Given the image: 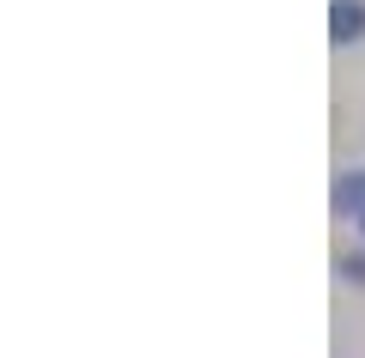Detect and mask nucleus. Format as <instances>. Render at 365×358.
<instances>
[{"instance_id": "obj_3", "label": "nucleus", "mask_w": 365, "mask_h": 358, "mask_svg": "<svg viewBox=\"0 0 365 358\" xmlns=\"http://www.w3.org/2000/svg\"><path fill=\"white\" fill-rule=\"evenodd\" d=\"M341 280H353V285H365V249H359V256H347V261H341Z\"/></svg>"}, {"instance_id": "obj_1", "label": "nucleus", "mask_w": 365, "mask_h": 358, "mask_svg": "<svg viewBox=\"0 0 365 358\" xmlns=\"http://www.w3.org/2000/svg\"><path fill=\"white\" fill-rule=\"evenodd\" d=\"M329 43L335 49L365 43V0H329Z\"/></svg>"}, {"instance_id": "obj_4", "label": "nucleus", "mask_w": 365, "mask_h": 358, "mask_svg": "<svg viewBox=\"0 0 365 358\" xmlns=\"http://www.w3.org/2000/svg\"><path fill=\"white\" fill-rule=\"evenodd\" d=\"M353 225H359V231H365V213H359V219H353Z\"/></svg>"}, {"instance_id": "obj_2", "label": "nucleus", "mask_w": 365, "mask_h": 358, "mask_svg": "<svg viewBox=\"0 0 365 358\" xmlns=\"http://www.w3.org/2000/svg\"><path fill=\"white\" fill-rule=\"evenodd\" d=\"M329 206H335V219H359V213H365V164H359V170H341V177H335Z\"/></svg>"}]
</instances>
